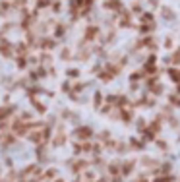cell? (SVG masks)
I'll use <instances>...</instances> for the list:
<instances>
[{
  "label": "cell",
  "mask_w": 180,
  "mask_h": 182,
  "mask_svg": "<svg viewBox=\"0 0 180 182\" xmlns=\"http://www.w3.org/2000/svg\"><path fill=\"white\" fill-rule=\"evenodd\" d=\"M77 138H84V139H87V138H89V130H87V128H84V130H77Z\"/></svg>",
  "instance_id": "obj_1"
},
{
  "label": "cell",
  "mask_w": 180,
  "mask_h": 182,
  "mask_svg": "<svg viewBox=\"0 0 180 182\" xmlns=\"http://www.w3.org/2000/svg\"><path fill=\"white\" fill-rule=\"evenodd\" d=\"M170 78H172L174 81H180V72L178 70H170Z\"/></svg>",
  "instance_id": "obj_2"
}]
</instances>
